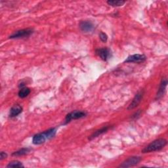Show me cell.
<instances>
[{
    "label": "cell",
    "instance_id": "19",
    "mask_svg": "<svg viewBox=\"0 0 168 168\" xmlns=\"http://www.w3.org/2000/svg\"><path fill=\"white\" fill-rule=\"evenodd\" d=\"M7 157V154L6 153H4V152L1 153V154H0V159H1V160L6 158Z\"/></svg>",
    "mask_w": 168,
    "mask_h": 168
},
{
    "label": "cell",
    "instance_id": "7",
    "mask_svg": "<svg viewBox=\"0 0 168 168\" xmlns=\"http://www.w3.org/2000/svg\"><path fill=\"white\" fill-rule=\"evenodd\" d=\"M96 53L102 60L106 61L110 57V51L107 48H101L96 50Z\"/></svg>",
    "mask_w": 168,
    "mask_h": 168
},
{
    "label": "cell",
    "instance_id": "15",
    "mask_svg": "<svg viewBox=\"0 0 168 168\" xmlns=\"http://www.w3.org/2000/svg\"><path fill=\"white\" fill-rule=\"evenodd\" d=\"M30 149L29 148H22L18 151H16V152H15L14 153H13V156H23L26 154L27 153H29L30 152Z\"/></svg>",
    "mask_w": 168,
    "mask_h": 168
},
{
    "label": "cell",
    "instance_id": "5",
    "mask_svg": "<svg viewBox=\"0 0 168 168\" xmlns=\"http://www.w3.org/2000/svg\"><path fill=\"white\" fill-rule=\"evenodd\" d=\"M146 60V57L144 55L135 54L128 57L125 60L126 63H141Z\"/></svg>",
    "mask_w": 168,
    "mask_h": 168
},
{
    "label": "cell",
    "instance_id": "11",
    "mask_svg": "<svg viewBox=\"0 0 168 168\" xmlns=\"http://www.w3.org/2000/svg\"><path fill=\"white\" fill-rule=\"evenodd\" d=\"M167 84V79H166V78H164V79L161 80V83L160 84V89H159L158 92L157 93V98L158 99L161 98L162 97V95H164Z\"/></svg>",
    "mask_w": 168,
    "mask_h": 168
},
{
    "label": "cell",
    "instance_id": "9",
    "mask_svg": "<svg viewBox=\"0 0 168 168\" xmlns=\"http://www.w3.org/2000/svg\"><path fill=\"white\" fill-rule=\"evenodd\" d=\"M46 140H47V138L46 136H45L43 133H38L33 136L32 142H33V144H41L46 142Z\"/></svg>",
    "mask_w": 168,
    "mask_h": 168
},
{
    "label": "cell",
    "instance_id": "2",
    "mask_svg": "<svg viewBox=\"0 0 168 168\" xmlns=\"http://www.w3.org/2000/svg\"><path fill=\"white\" fill-rule=\"evenodd\" d=\"M86 116V113H84V112L82 111H78V110H75L72 112V113H69V114H67L66 116V119H65V124H68L71 120H77V119H80L82 118V117H85Z\"/></svg>",
    "mask_w": 168,
    "mask_h": 168
},
{
    "label": "cell",
    "instance_id": "10",
    "mask_svg": "<svg viewBox=\"0 0 168 168\" xmlns=\"http://www.w3.org/2000/svg\"><path fill=\"white\" fill-rule=\"evenodd\" d=\"M22 111V108L19 104L14 105L12 108H11L10 110L9 116L11 117H14L17 116L19 114H20Z\"/></svg>",
    "mask_w": 168,
    "mask_h": 168
},
{
    "label": "cell",
    "instance_id": "1",
    "mask_svg": "<svg viewBox=\"0 0 168 168\" xmlns=\"http://www.w3.org/2000/svg\"><path fill=\"white\" fill-rule=\"evenodd\" d=\"M167 144V141L164 139H159L155 140L153 142L150 143L148 146L145 147L142 152L143 153H147L151 152H155L163 148Z\"/></svg>",
    "mask_w": 168,
    "mask_h": 168
},
{
    "label": "cell",
    "instance_id": "17",
    "mask_svg": "<svg viewBox=\"0 0 168 168\" xmlns=\"http://www.w3.org/2000/svg\"><path fill=\"white\" fill-rule=\"evenodd\" d=\"M24 166L22 165L21 162L19 161H12L9 162V164L7 165V167H23Z\"/></svg>",
    "mask_w": 168,
    "mask_h": 168
},
{
    "label": "cell",
    "instance_id": "6",
    "mask_svg": "<svg viewBox=\"0 0 168 168\" xmlns=\"http://www.w3.org/2000/svg\"><path fill=\"white\" fill-rule=\"evenodd\" d=\"M143 95H144V91H139L135 95V97H134L133 100H132V102L131 103L130 106H129V107H128L127 109L130 110V109H133V108H135V107H137V106L139 105V104L141 103V99H142V98L143 97Z\"/></svg>",
    "mask_w": 168,
    "mask_h": 168
},
{
    "label": "cell",
    "instance_id": "3",
    "mask_svg": "<svg viewBox=\"0 0 168 168\" xmlns=\"http://www.w3.org/2000/svg\"><path fill=\"white\" fill-rule=\"evenodd\" d=\"M141 161V157L138 156H133V157L129 158L126 161H124L119 167H130L137 165L140 161Z\"/></svg>",
    "mask_w": 168,
    "mask_h": 168
},
{
    "label": "cell",
    "instance_id": "12",
    "mask_svg": "<svg viewBox=\"0 0 168 168\" xmlns=\"http://www.w3.org/2000/svg\"><path fill=\"white\" fill-rule=\"evenodd\" d=\"M109 128H110V127H108V126H106V127H104L101 128V129H100V130H99L96 131L94 132V133L92 134V135L90 136V137L89 138V140H92V139H95V138H96V137H99V135H102V134H103V133H104L105 132L107 131L108 130V129H109Z\"/></svg>",
    "mask_w": 168,
    "mask_h": 168
},
{
    "label": "cell",
    "instance_id": "16",
    "mask_svg": "<svg viewBox=\"0 0 168 168\" xmlns=\"http://www.w3.org/2000/svg\"><path fill=\"white\" fill-rule=\"evenodd\" d=\"M126 3L124 1H115V0H113V1H108L107 3L109 5H111V6L113 7H120L122 6V5H124Z\"/></svg>",
    "mask_w": 168,
    "mask_h": 168
},
{
    "label": "cell",
    "instance_id": "8",
    "mask_svg": "<svg viewBox=\"0 0 168 168\" xmlns=\"http://www.w3.org/2000/svg\"><path fill=\"white\" fill-rule=\"evenodd\" d=\"M80 28L82 32L89 33L93 30L94 25L90 21H82L80 24Z\"/></svg>",
    "mask_w": 168,
    "mask_h": 168
},
{
    "label": "cell",
    "instance_id": "13",
    "mask_svg": "<svg viewBox=\"0 0 168 168\" xmlns=\"http://www.w3.org/2000/svg\"><path fill=\"white\" fill-rule=\"evenodd\" d=\"M56 132H57V130H56V128H51L49 129V130L44 131L43 133L45 136L46 137L47 139H50L53 138L56 134Z\"/></svg>",
    "mask_w": 168,
    "mask_h": 168
},
{
    "label": "cell",
    "instance_id": "18",
    "mask_svg": "<svg viewBox=\"0 0 168 168\" xmlns=\"http://www.w3.org/2000/svg\"><path fill=\"white\" fill-rule=\"evenodd\" d=\"M99 38L100 39V40H101L103 42H106V41H107V39H108L107 35H106V33H104L103 32H101L100 33Z\"/></svg>",
    "mask_w": 168,
    "mask_h": 168
},
{
    "label": "cell",
    "instance_id": "4",
    "mask_svg": "<svg viewBox=\"0 0 168 168\" xmlns=\"http://www.w3.org/2000/svg\"><path fill=\"white\" fill-rule=\"evenodd\" d=\"M33 33V30L32 29H24L20 30L15 32L12 35H11L9 38L11 39H17L21 38H26L30 36Z\"/></svg>",
    "mask_w": 168,
    "mask_h": 168
},
{
    "label": "cell",
    "instance_id": "14",
    "mask_svg": "<svg viewBox=\"0 0 168 168\" xmlns=\"http://www.w3.org/2000/svg\"><path fill=\"white\" fill-rule=\"evenodd\" d=\"M30 93V90L28 87H22L20 89V90L19 92V97L20 98H25Z\"/></svg>",
    "mask_w": 168,
    "mask_h": 168
}]
</instances>
